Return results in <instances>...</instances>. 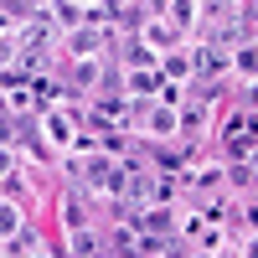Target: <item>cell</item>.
<instances>
[{"label": "cell", "instance_id": "6da1fadb", "mask_svg": "<svg viewBox=\"0 0 258 258\" xmlns=\"http://www.w3.org/2000/svg\"><path fill=\"white\" fill-rule=\"evenodd\" d=\"M16 227V217H11V207H0V232H11Z\"/></svg>", "mask_w": 258, "mask_h": 258}]
</instances>
